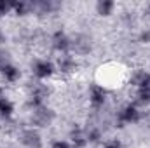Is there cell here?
Returning <instances> with one entry per match:
<instances>
[{
    "label": "cell",
    "instance_id": "cell-24",
    "mask_svg": "<svg viewBox=\"0 0 150 148\" xmlns=\"http://www.w3.org/2000/svg\"><path fill=\"white\" fill-rule=\"evenodd\" d=\"M2 56H4V54H2V52H0V68H2V66H4V65H5V63H7V61H5V59H4V58H2Z\"/></svg>",
    "mask_w": 150,
    "mask_h": 148
},
{
    "label": "cell",
    "instance_id": "cell-7",
    "mask_svg": "<svg viewBox=\"0 0 150 148\" xmlns=\"http://www.w3.org/2000/svg\"><path fill=\"white\" fill-rule=\"evenodd\" d=\"M49 44H51V49L58 54H68L72 52V37L63 30V28H58L51 33L49 37Z\"/></svg>",
    "mask_w": 150,
    "mask_h": 148
},
{
    "label": "cell",
    "instance_id": "cell-23",
    "mask_svg": "<svg viewBox=\"0 0 150 148\" xmlns=\"http://www.w3.org/2000/svg\"><path fill=\"white\" fill-rule=\"evenodd\" d=\"M5 42V33L2 32V28H0V44H4Z\"/></svg>",
    "mask_w": 150,
    "mask_h": 148
},
{
    "label": "cell",
    "instance_id": "cell-12",
    "mask_svg": "<svg viewBox=\"0 0 150 148\" xmlns=\"http://www.w3.org/2000/svg\"><path fill=\"white\" fill-rule=\"evenodd\" d=\"M0 77H2V80H4L5 84H16V82L21 80V70H19L14 63L7 61V63L0 68Z\"/></svg>",
    "mask_w": 150,
    "mask_h": 148
},
{
    "label": "cell",
    "instance_id": "cell-22",
    "mask_svg": "<svg viewBox=\"0 0 150 148\" xmlns=\"http://www.w3.org/2000/svg\"><path fill=\"white\" fill-rule=\"evenodd\" d=\"M138 42L143 44V45H149L150 44V28H145L138 33Z\"/></svg>",
    "mask_w": 150,
    "mask_h": 148
},
{
    "label": "cell",
    "instance_id": "cell-14",
    "mask_svg": "<svg viewBox=\"0 0 150 148\" xmlns=\"http://www.w3.org/2000/svg\"><path fill=\"white\" fill-rule=\"evenodd\" d=\"M11 14H14L16 18H25L33 14L32 0H11Z\"/></svg>",
    "mask_w": 150,
    "mask_h": 148
},
{
    "label": "cell",
    "instance_id": "cell-5",
    "mask_svg": "<svg viewBox=\"0 0 150 148\" xmlns=\"http://www.w3.org/2000/svg\"><path fill=\"white\" fill-rule=\"evenodd\" d=\"M54 73H56V65H54L52 59L38 58L32 63V75L38 82H47L49 78L54 77Z\"/></svg>",
    "mask_w": 150,
    "mask_h": 148
},
{
    "label": "cell",
    "instance_id": "cell-2",
    "mask_svg": "<svg viewBox=\"0 0 150 148\" xmlns=\"http://www.w3.org/2000/svg\"><path fill=\"white\" fill-rule=\"evenodd\" d=\"M51 96V87L45 82H32L28 87V94H26V108L28 111L38 108L42 105H47V99Z\"/></svg>",
    "mask_w": 150,
    "mask_h": 148
},
{
    "label": "cell",
    "instance_id": "cell-10",
    "mask_svg": "<svg viewBox=\"0 0 150 148\" xmlns=\"http://www.w3.org/2000/svg\"><path fill=\"white\" fill-rule=\"evenodd\" d=\"M32 9L37 16H51L61 9V4L56 0H32Z\"/></svg>",
    "mask_w": 150,
    "mask_h": 148
},
{
    "label": "cell",
    "instance_id": "cell-9",
    "mask_svg": "<svg viewBox=\"0 0 150 148\" xmlns=\"http://www.w3.org/2000/svg\"><path fill=\"white\" fill-rule=\"evenodd\" d=\"M93 51V38L86 33H77L72 37V54L77 56H87Z\"/></svg>",
    "mask_w": 150,
    "mask_h": 148
},
{
    "label": "cell",
    "instance_id": "cell-26",
    "mask_svg": "<svg viewBox=\"0 0 150 148\" xmlns=\"http://www.w3.org/2000/svg\"><path fill=\"white\" fill-rule=\"evenodd\" d=\"M149 12H150V4H149Z\"/></svg>",
    "mask_w": 150,
    "mask_h": 148
},
{
    "label": "cell",
    "instance_id": "cell-8",
    "mask_svg": "<svg viewBox=\"0 0 150 148\" xmlns=\"http://www.w3.org/2000/svg\"><path fill=\"white\" fill-rule=\"evenodd\" d=\"M56 65V72L63 77H70V75H75L77 70H79V59L75 58L72 52L68 54H59L58 59L54 61Z\"/></svg>",
    "mask_w": 150,
    "mask_h": 148
},
{
    "label": "cell",
    "instance_id": "cell-17",
    "mask_svg": "<svg viewBox=\"0 0 150 148\" xmlns=\"http://www.w3.org/2000/svg\"><path fill=\"white\" fill-rule=\"evenodd\" d=\"M14 111H16L14 103L7 96H2L0 98V120L2 122H11L14 118Z\"/></svg>",
    "mask_w": 150,
    "mask_h": 148
},
{
    "label": "cell",
    "instance_id": "cell-4",
    "mask_svg": "<svg viewBox=\"0 0 150 148\" xmlns=\"http://www.w3.org/2000/svg\"><path fill=\"white\" fill-rule=\"evenodd\" d=\"M87 101L93 111H101L108 101V89L103 84H91L87 89Z\"/></svg>",
    "mask_w": 150,
    "mask_h": 148
},
{
    "label": "cell",
    "instance_id": "cell-15",
    "mask_svg": "<svg viewBox=\"0 0 150 148\" xmlns=\"http://www.w3.org/2000/svg\"><path fill=\"white\" fill-rule=\"evenodd\" d=\"M149 73L145 68H136V70H133L131 75H129V85L133 87V89H142V87H145V84H147V78H149Z\"/></svg>",
    "mask_w": 150,
    "mask_h": 148
},
{
    "label": "cell",
    "instance_id": "cell-1",
    "mask_svg": "<svg viewBox=\"0 0 150 148\" xmlns=\"http://www.w3.org/2000/svg\"><path fill=\"white\" fill-rule=\"evenodd\" d=\"M143 120V111L138 108L133 101L124 103L122 106H119V110L115 111V120L113 125L115 127H126V125H134L140 124Z\"/></svg>",
    "mask_w": 150,
    "mask_h": 148
},
{
    "label": "cell",
    "instance_id": "cell-25",
    "mask_svg": "<svg viewBox=\"0 0 150 148\" xmlns=\"http://www.w3.org/2000/svg\"><path fill=\"white\" fill-rule=\"evenodd\" d=\"M145 89H150V73H149V78H147V84H145Z\"/></svg>",
    "mask_w": 150,
    "mask_h": 148
},
{
    "label": "cell",
    "instance_id": "cell-11",
    "mask_svg": "<svg viewBox=\"0 0 150 148\" xmlns=\"http://www.w3.org/2000/svg\"><path fill=\"white\" fill-rule=\"evenodd\" d=\"M70 145L74 148H87L89 147V140H87V134H86V129L84 125H79V124H74L72 129L68 131V138Z\"/></svg>",
    "mask_w": 150,
    "mask_h": 148
},
{
    "label": "cell",
    "instance_id": "cell-6",
    "mask_svg": "<svg viewBox=\"0 0 150 148\" xmlns=\"http://www.w3.org/2000/svg\"><path fill=\"white\" fill-rule=\"evenodd\" d=\"M18 141L23 148H44V140H42L40 131L37 127H32V125L19 129Z\"/></svg>",
    "mask_w": 150,
    "mask_h": 148
},
{
    "label": "cell",
    "instance_id": "cell-21",
    "mask_svg": "<svg viewBox=\"0 0 150 148\" xmlns=\"http://www.w3.org/2000/svg\"><path fill=\"white\" fill-rule=\"evenodd\" d=\"M51 148H74L70 145L68 140H61V138H56L51 141Z\"/></svg>",
    "mask_w": 150,
    "mask_h": 148
},
{
    "label": "cell",
    "instance_id": "cell-16",
    "mask_svg": "<svg viewBox=\"0 0 150 148\" xmlns=\"http://www.w3.org/2000/svg\"><path fill=\"white\" fill-rule=\"evenodd\" d=\"M115 9H117V4L113 0H98L94 4V12L100 18H110V16H113Z\"/></svg>",
    "mask_w": 150,
    "mask_h": 148
},
{
    "label": "cell",
    "instance_id": "cell-18",
    "mask_svg": "<svg viewBox=\"0 0 150 148\" xmlns=\"http://www.w3.org/2000/svg\"><path fill=\"white\" fill-rule=\"evenodd\" d=\"M133 103L138 106V108H147L150 105V89H145V87H142V89H134V99H133Z\"/></svg>",
    "mask_w": 150,
    "mask_h": 148
},
{
    "label": "cell",
    "instance_id": "cell-3",
    "mask_svg": "<svg viewBox=\"0 0 150 148\" xmlns=\"http://www.w3.org/2000/svg\"><path fill=\"white\" fill-rule=\"evenodd\" d=\"M54 120H56L54 108H51L49 105H42L38 108L30 110V118H28L30 124L28 125L37 127V129H45V127H51Z\"/></svg>",
    "mask_w": 150,
    "mask_h": 148
},
{
    "label": "cell",
    "instance_id": "cell-20",
    "mask_svg": "<svg viewBox=\"0 0 150 148\" xmlns=\"http://www.w3.org/2000/svg\"><path fill=\"white\" fill-rule=\"evenodd\" d=\"M11 14V0H0V19Z\"/></svg>",
    "mask_w": 150,
    "mask_h": 148
},
{
    "label": "cell",
    "instance_id": "cell-19",
    "mask_svg": "<svg viewBox=\"0 0 150 148\" xmlns=\"http://www.w3.org/2000/svg\"><path fill=\"white\" fill-rule=\"evenodd\" d=\"M101 148H126V147H124L122 140H119V138H108V140H103Z\"/></svg>",
    "mask_w": 150,
    "mask_h": 148
},
{
    "label": "cell",
    "instance_id": "cell-13",
    "mask_svg": "<svg viewBox=\"0 0 150 148\" xmlns=\"http://www.w3.org/2000/svg\"><path fill=\"white\" fill-rule=\"evenodd\" d=\"M86 129V134H87V140H89V147L93 145H101L103 143V129L100 124L96 122H87L84 125Z\"/></svg>",
    "mask_w": 150,
    "mask_h": 148
}]
</instances>
